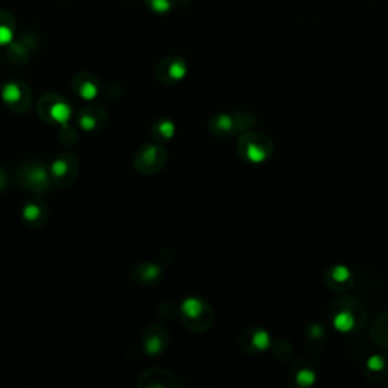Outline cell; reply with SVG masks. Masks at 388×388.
I'll return each instance as SVG.
<instances>
[{
	"mask_svg": "<svg viewBox=\"0 0 388 388\" xmlns=\"http://www.w3.org/2000/svg\"><path fill=\"white\" fill-rule=\"evenodd\" d=\"M17 181L26 190L35 194H47L52 185L50 170L38 160L25 161L17 169Z\"/></svg>",
	"mask_w": 388,
	"mask_h": 388,
	"instance_id": "obj_1",
	"label": "cell"
},
{
	"mask_svg": "<svg viewBox=\"0 0 388 388\" xmlns=\"http://www.w3.org/2000/svg\"><path fill=\"white\" fill-rule=\"evenodd\" d=\"M181 320L193 332H205L213 323V310L202 298H188L180 310Z\"/></svg>",
	"mask_w": 388,
	"mask_h": 388,
	"instance_id": "obj_2",
	"label": "cell"
},
{
	"mask_svg": "<svg viewBox=\"0 0 388 388\" xmlns=\"http://www.w3.org/2000/svg\"><path fill=\"white\" fill-rule=\"evenodd\" d=\"M50 180L59 190L75 184L79 175V161L73 153H61L50 165Z\"/></svg>",
	"mask_w": 388,
	"mask_h": 388,
	"instance_id": "obj_3",
	"label": "cell"
},
{
	"mask_svg": "<svg viewBox=\"0 0 388 388\" xmlns=\"http://www.w3.org/2000/svg\"><path fill=\"white\" fill-rule=\"evenodd\" d=\"M167 161V152L160 144H144L135 152L134 165L143 175H155L163 170Z\"/></svg>",
	"mask_w": 388,
	"mask_h": 388,
	"instance_id": "obj_4",
	"label": "cell"
},
{
	"mask_svg": "<svg viewBox=\"0 0 388 388\" xmlns=\"http://www.w3.org/2000/svg\"><path fill=\"white\" fill-rule=\"evenodd\" d=\"M38 114L47 123L66 124L71 115V107L64 98L49 93L38 100Z\"/></svg>",
	"mask_w": 388,
	"mask_h": 388,
	"instance_id": "obj_5",
	"label": "cell"
},
{
	"mask_svg": "<svg viewBox=\"0 0 388 388\" xmlns=\"http://www.w3.org/2000/svg\"><path fill=\"white\" fill-rule=\"evenodd\" d=\"M2 99L6 107L18 114H25L33 107V93L26 83L11 81L2 88Z\"/></svg>",
	"mask_w": 388,
	"mask_h": 388,
	"instance_id": "obj_6",
	"label": "cell"
},
{
	"mask_svg": "<svg viewBox=\"0 0 388 388\" xmlns=\"http://www.w3.org/2000/svg\"><path fill=\"white\" fill-rule=\"evenodd\" d=\"M187 71V61L180 55H170L164 58L156 67V79L164 86H175V83L185 78Z\"/></svg>",
	"mask_w": 388,
	"mask_h": 388,
	"instance_id": "obj_7",
	"label": "cell"
},
{
	"mask_svg": "<svg viewBox=\"0 0 388 388\" xmlns=\"http://www.w3.org/2000/svg\"><path fill=\"white\" fill-rule=\"evenodd\" d=\"M167 343H169V334L160 324H152L143 332L141 348L148 355H161L167 348Z\"/></svg>",
	"mask_w": 388,
	"mask_h": 388,
	"instance_id": "obj_8",
	"label": "cell"
},
{
	"mask_svg": "<svg viewBox=\"0 0 388 388\" xmlns=\"http://www.w3.org/2000/svg\"><path fill=\"white\" fill-rule=\"evenodd\" d=\"M137 385L141 388H151V387L152 388L153 387L175 388V387H177V380H176V376L167 369H161V367H152V369H148L140 375Z\"/></svg>",
	"mask_w": 388,
	"mask_h": 388,
	"instance_id": "obj_9",
	"label": "cell"
},
{
	"mask_svg": "<svg viewBox=\"0 0 388 388\" xmlns=\"http://www.w3.org/2000/svg\"><path fill=\"white\" fill-rule=\"evenodd\" d=\"M76 120L83 132H96L108 122V114L99 107H86L79 110Z\"/></svg>",
	"mask_w": 388,
	"mask_h": 388,
	"instance_id": "obj_10",
	"label": "cell"
},
{
	"mask_svg": "<svg viewBox=\"0 0 388 388\" xmlns=\"http://www.w3.org/2000/svg\"><path fill=\"white\" fill-rule=\"evenodd\" d=\"M71 88L82 99L91 100V99L98 98V94L100 91V82L98 81L96 76L91 75V73L82 71V73H78V75L73 78Z\"/></svg>",
	"mask_w": 388,
	"mask_h": 388,
	"instance_id": "obj_11",
	"label": "cell"
},
{
	"mask_svg": "<svg viewBox=\"0 0 388 388\" xmlns=\"http://www.w3.org/2000/svg\"><path fill=\"white\" fill-rule=\"evenodd\" d=\"M240 153L250 163H261L267 158V148L258 135H245L240 140Z\"/></svg>",
	"mask_w": 388,
	"mask_h": 388,
	"instance_id": "obj_12",
	"label": "cell"
},
{
	"mask_svg": "<svg viewBox=\"0 0 388 388\" xmlns=\"http://www.w3.org/2000/svg\"><path fill=\"white\" fill-rule=\"evenodd\" d=\"M47 217H49V209L43 202L30 201L22 209L23 222L30 228H40L41 225H45Z\"/></svg>",
	"mask_w": 388,
	"mask_h": 388,
	"instance_id": "obj_13",
	"label": "cell"
},
{
	"mask_svg": "<svg viewBox=\"0 0 388 388\" xmlns=\"http://www.w3.org/2000/svg\"><path fill=\"white\" fill-rule=\"evenodd\" d=\"M161 275H163V270L160 269V266L151 264V263L141 264L139 267H135L134 270V279L143 286H149L156 281H160Z\"/></svg>",
	"mask_w": 388,
	"mask_h": 388,
	"instance_id": "obj_14",
	"label": "cell"
},
{
	"mask_svg": "<svg viewBox=\"0 0 388 388\" xmlns=\"http://www.w3.org/2000/svg\"><path fill=\"white\" fill-rule=\"evenodd\" d=\"M16 34V20L8 11H0V47L13 43Z\"/></svg>",
	"mask_w": 388,
	"mask_h": 388,
	"instance_id": "obj_15",
	"label": "cell"
},
{
	"mask_svg": "<svg viewBox=\"0 0 388 388\" xmlns=\"http://www.w3.org/2000/svg\"><path fill=\"white\" fill-rule=\"evenodd\" d=\"M175 131H176V126L169 119H160L152 124L153 139L160 143H165V141L172 140L175 135Z\"/></svg>",
	"mask_w": 388,
	"mask_h": 388,
	"instance_id": "obj_16",
	"label": "cell"
},
{
	"mask_svg": "<svg viewBox=\"0 0 388 388\" xmlns=\"http://www.w3.org/2000/svg\"><path fill=\"white\" fill-rule=\"evenodd\" d=\"M235 122L228 114H217L209 122V129L214 135H229L234 131Z\"/></svg>",
	"mask_w": 388,
	"mask_h": 388,
	"instance_id": "obj_17",
	"label": "cell"
},
{
	"mask_svg": "<svg viewBox=\"0 0 388 388\" xmlns=\"http://www.w3.org/2000/svg\"><path fill=\"white\" fill-rule=\"evenodd\" d=\"M334 328L340 332H351L355 327V317L349 311H340L332 320Z\"/></svg>",
	"mask_w": 388,
	"mask_h": 388,
	"instance_id": "obj_18",
	"label": "cell"
},
{
	"mask_svg": "<svg viewBox=\"0 0 388 388\" xmlns=\"http://www.w3.org/2000/svg\"><path fill=\"white\" fill-rule=\"evenodd\" d=\"M270 335L264 329H255L250 334V348L255 351H266L270 348Z\"/></svg>",
	"mask_w": 388,
	"mask_h": 388,
	"instance_id": "obj_19",
	"label": "cell"
},
{
	"mask_svg": "<svg viewBox=\"0 0 388 388\" xmlns=\"http://www.w3.org/2000/svg\"><path fill=\"white\" fill-rule=\"evenodd\" d=\"M144 4L153 13H167L173 8L175 0H144Z\"/></svg>",
	"mask_w": 388,
	"mask_h": 388,
	"instance_id": "obj_20",
	"label": "cell"
},
{
	"mask_svg": "<svg viewBox=\"0 0 388 388\" xmlns=\"http://www.w3.org/2000/svg\"><path fill=\"white\" fill-rule=\"evenodd\" d=\"M296 381H298V384L302 385V387H308V385H311L314 381H316V373L311 372L310 369H305V370L299 372V375L296 376Z\"/></svg>",
	"mask_w": 388,
	"mask_h": 388,
	"instance_id": "obj_21",
	"label": "cell"
},
{
	"mask_svg": "<svg viewBox=\"0 0 388 388\" xmlns=\"http://www.w3.org/2000/svg\"><path fill=\"white\" fill-rule=\"evenodd\" d=\"M351 270L346 267V266H335L332 269V278L335 281H339V282H346V281H349L351 278Z\"/></svg>",
	"mask_w": 388,
	"mask_h": 388,
	"instance_id": "obj_22",
	"label": "cell"
},
{
	"mask_svg": "<svg viewBox=\"0 0 388 388\" xmlns=\"http://www.w3.org/2000/svg\"><path fill=\"white\" fill-rule=\"evenodd\" d=\"M365 364H367V369L373 372H380L385 367V361L381 355H372Z\"/></svg>",
	"mask_w": 388,
	"mask_h": 388,
	"instance_id": "obj_23",
	"label": "cell"
},
{
	"mask_svg": "<svg viewBox=\"0 0 388 388\" xmlns=\"http://www.w3.org/2000/svg\"><path fill=\"white\" fill-rule=\"evenodd\" d=\"M6 187H8V176L2 169H0V190H4Z\"/></svg>",
	"mask_w": 388,
	"mask_h": 388,
	"instance_id": "obj_24",
	"label": "cell"
}]
</instances>
